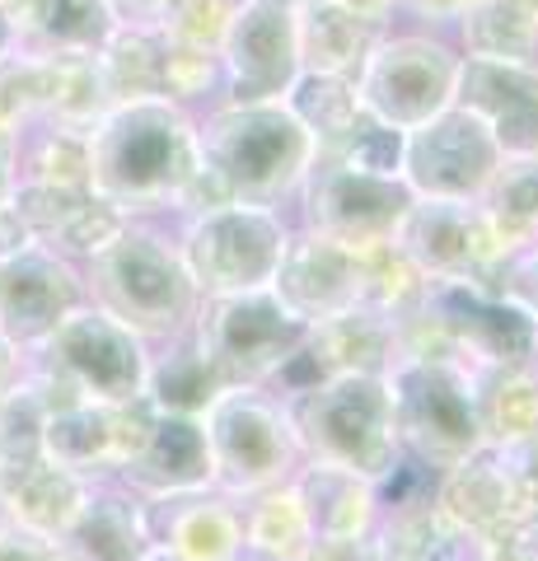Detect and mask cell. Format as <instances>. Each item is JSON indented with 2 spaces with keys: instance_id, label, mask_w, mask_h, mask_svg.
Here are the masks:
<instances>
[{
  "instance_id": "cell-1",
  "label": "cell",
  "mask_w": 538,
  "mask_h": 561,
  "mask_svg": "<svg viewBox=\"0 0 538 561\" xmlns=\"http://www.w3.org/2000/svg\"><path fill=\"white\" fill-rule=\"evenodd\" d=\"M193 173V131L173 99L113 103L90 131V183L103 197H154Z\"/></svg>"
},
{
  "instance_id": "cell-2",
  "label": "cell",
  "mask_w": 538,
  "mask_h": 561,
  "mask_svg": "<svg viewBox=\"0 0 538 561\" xmlns=\"http://www.w3.org/2000/svg\"><path fill=\"white\" fill-rule=\"evenodd\" d=\"M463 51L436 28H385L370 47L366 66L356 70V90L366 113L393 122L398 131L422 127L426 117L445 113L459 94Z\"/></svg>"
},
{
  "instance_id": "cell-3",
  "label": "cell",
  "mask_w": 538,
  "mask_h": 561,
  "mask_svg": "<svg viewBox=\"0 0 538 561\" xmlns=\"http://www.w3.org/2000/svg\"><path fill=\"white\" fill-rule=\"evenodd\" d=\"M206 169L234 192H272L309 164L314 136L286 103H230L202 131Z\"/></svg>"
},
{
  "instance_id": "cell-4",
  "label": "cell",
  "mask_w": 538,
  "mask_h": 561,
  "mask_svg": "<svg viewBox=\"0 0 538 561\" xmlns=\"http://www.w3.org/2000/svg\"><path fill=\"white\" fill-rule=\"evenodd\" d=\"M501 164H506V154H501L496 136L482 127V117H473L463 103H449L445 113L426 117L422 127L403 136L398 179L431 202H463L488 187Z\"/></svg>"
},
{
  "instance_id": "cell-5",
  "label": "cell",
  "mask_w": 538,
  "mask_h": 561,
  "mask_svg": "<svg viewBox=\"0 0 538 561\" xmlns=\"http://www.w3.org/2000/svg\"><path fill=\"white\" fill-rule=\"evenodd\" d=\"M295 5L286 0H239L220 38V76L230 103H282L300 76Z\"/></svg>"
},
{
  "instance_id": "cell-6",
  "label": "cell",
  "mask_w": 538,
  "mask_h": 561,
  "mask_svg": "<svg viewBox=\"0 0 538 561\" xmlns=\"http://www.w3.org/2000/svg\"><path fill=\"white\" fill-rule=\"evenodd\" d=\"M76 276L71 267L43 249L38 239L0 257V337L14 346L43 342L66 313L76 309Z\"/></svg>"
},
{
  "instance_id": "cell-7",
  "label": "cell",
  "mask_w": 538,
  "mask_h": 561,
  "mask_svg": "<svg viewBox=\"0 0 538 561\" xmlns=\"http://www.w3.org/2000/svg\"><path fill=\"white\" fill-rule=\"evenodd\" d=\"M482 127L496 136L501 154H538V61H482L463 57L459 94Z\"/></svg>"
},
{
  "instance_id": "cell-8",
  "label": "cell",
  "mask_w": 538,
  "mask_h": 561,
  "mask_svg": "<svg viewBox=\"0 0 538 561\" xmlns=\"http://www.w3.org/2000/svg\"><path fill=\"white\" fill-rule=\"evenodd\" d=\"M57 360L71 370L80 383H90L94 393L123 398L136 389V375H141V360H136V346L123 328H113L99 313H66V319L47 332Z\"/></svg>"
},
{
  "instance_id": "cell-9",
  "label": "cell",
  "mask_w": 538,
  "mask_h": 561,
  "mask_svg": "<svg viewBox=\"0 0 538 561\" xmlns=\"http://www.w3.org/2000/svg\"><path fill=\"white\" fill-rule=\"evenodd\" d=\"M20 47L47 57H94L123 24L113 0H14Z\"/></svg>"
},
{
  "instance_id": "cell-10",
  "label": "cell",
  "mask_w": 538,
  "mask_h": 561,
  "mask_svg": "<svg viewBox=\"0 0 538 561\" xmlns=\"http://www.w3.org/2000/svg\"><path fill=\"white\" fill-rule=\"evenodd\" d=\"M385 28L389 24H375L366 14L337 5V0H300L295 5V43H300L305 70L356 76Z\"/></svg>"
},
{
  "instance_id": "cell-11",
  "label": "cell",
  "mask_w": 538,
  "mask_h": 561,
  "mask_svg": "<svg viewBox=\"0 0 538 561\" xmlns=\"http://www.w3.org/2000/svg\"><path fill=\"white\" fill-rule=\"evenodd\" d=\"M103 272H108L113 290L141 313L173 309V300H179V290H183V276L173 267V257L160 249V243L136 239V234H117L108 243Z\"/></svg>"
},
{
  "instance_id": "cell-12",
  "label": "cell",
  "mask_w": 538,
  "mask_h": 561,
  "mask_svg": "<svg viewBox=\"0 0 538 561\" xmlns=\"http://www.w3.org/2000/svg\"><path fill=\"white\" fill-rule=\"evenodd\" d=\"M103 90L113 103L160 94L164 76V33L154 24H117L113 38L94 51Z\"/></svg>"
},
{
  "instance_id": "cell-13",
  "label": "cell",
  "mask_w": 538,
  "mask_h": 561,
  "mask_svg": "<svg viewBox=\"0 0 538 561\" xmlns=\"http://www.w3.org/2000/svg\"><path fill=\"white\" fill-rule=\"evenodd\" d=\"M197 249L225 276H253L276 253V225L267 216H257V210L230 206L206 216V225L197 230Z\"/></svg>"
},
{
  "instance_id": "cell-14",
  "label": "cell",
  "mask_w": 538,
  "mask_h": 561,
  "mask_svg": "<svg viewBox=\"0 0 538 561\" xmlns=\"http://www.w3.org/2000/svg\"><path fill=\"white\" fill-rule=\"evenodd\" d=\"M459 51L482 61H534L538 57V24L519 0H478L455 24Z\"/></svg>"
},
{
  "instance_id": "cell-15",
  "label": "cell",
  "mask_w": 538,
  "mask_h": 561,
  "mask_svg": "<svg viewBox=\"0 0 538 561\" xmlns=\"http://www.w3.org/2000/svg\"><path fill=\"white\" fill-rule=\"evenodd\" d=\"M282 103L300 117V127L309 136H342L360 113H366L356 80L352 76H328V70H300Z\"/></svg>"
},
{
  "instance_id": "cell-16",
  "label": "cell",
  "mask_w": 538,
  "mask_h": 561,
  "mask_svg": "<svg viewBox=\"0 0 538 561\" xmlns=\"http://www.w3.org/2000/svg\"><path fill=\"white\" fill-rule=\"evenodd\" d=\"M323 202L333 206V216L342 225H389L393 216H403L412 206V187L403 179H385V173L342 164L333 179H328Z\"/></svg>"
},
{
  "instance_id": "cell-17",
  "label": "cell",
  "mask_w": 538,
  "mask_h": 561,
  "mask_svg": "<svg viewBox=\"0 0 538 561\" xmlns=\"http://www.w3.org/2000/svg\"><path fill=\"white\" fill-rule=\"evenodd\" d=\"M239 10V0H169L160 14L164 43L173 47H202V51H220V38L230 28Z\"/></svg>"
},
{
  "instance_id": "cell-18",
  "label": "cell",
  "mask_w": 538,
  "mask_h": 561,
  "mask_svg": "<svg viewBox=\"0 0 538 561\" xmlns=\"http://www.w3.org/2000/svg\"><path fill=\"white\" fill-rule=\"evenodd\" d=\"M24 183H43V187H80L90 183V136L61 127H47L43 131V146L38 154L28 160V169L20 173Z\"/></svg>"
},
{
  "instance_id": "cell-19",
  "label": "cell",
  "mask_w": 538,
  "mask_h": 561,
  "mask_svg": "<svg viewBox=\"0 0 538 561\" xmlns=\"http://www.w3.org/2000/svg\"><path fill=\"white\" fill-rule=\"evenodd\" d=\"M43 449V416L33 408V398L24 389H10L0 398V468L28 463Z\"/></svg>"
},
{
  "instance_id": "cell-20",
  "label": "cell",
  "mask_w": 538,
  "mask_h": 561,
  "mask_svg": "<svg viewBox=\"0 0 538 561\" xmlns=\"http://www.w3.org/2000/svg\"><path fill=\"white\" fill-rule=\"evenodd\" d=\"M197 454H202L197 431L187 426V421H164L160 435H154V445H150V463L160 468V472H173V478H183V472L197 468Z\"/></svg>"
},
{
  "instance_id": "cell-21",
  "label": "cell",
  "mask_w": 538,
  "mask_h": 561,
  "mask_svg": "<svg viewBox=\"0 0 538 561\" xmlns=\"http://www.w3.org/2000/svg\"><path fill=\"white\" fill-rule=\"evenodd\" d=\"M449 305H455V309L463 313V323H473V328H488L496 346L519 351V346L529 342L525 319H519V313H511V309H482L478 300H463V295H455V300H449Z\"/></svg>"
},
{
  "instance_id": "cell-22",
  "label": "cell",
  "mask_w": 538,
  "mask_h": 561,
  "mask_svg": "<svg viewBox=\"0 0 538 561\" xmlns=\"http://www.w3.org/2000/svg\"><path fill=\"white\" fill-rule=\"evenodd\" d=\"M276 332H282L276 313L263 309V305H253V309H234L230 313V328H225V337H230L234 351H249V346H257L263 337H276Z\"/></svg>"
},
{
  "instance_id": "cell-23",
  "label": "cell",
  "mask_w": 538,
  "mask_h": 561,
  "mask_svg": "<svg viewBox=\"0 0 538 561\" xmlns=\"http://www.w3.org/2000/svg\"><path fill=\"white\" fill-rule=\"evenodd\" d=\"M478 0H398V10L412 14L422 28H445V24H459Z\"/></svg>"
},
{
  "instance_id": "cell-24",
  "label": "cell",
  "mask_w": 538,
  "mask_h": 561,
  "mask_svg": "<svg viewBox=\"0 0 538 561\" xmlns=\"http://www.w3.org/2000/svg\"><path fill=\"white\" fill-rule=\"evenodd\" d=\"M160 389H164V402L187 408V402H197V393H202V375L193 370V365H173V370H164Z\"/></svg>"
},
{
  "instance_id": "cell-25",
  "label": "cell",
  "mask_w": 538,
  "mask_h": 561,
  "mask_svg": "<svg viewBox=\"0 0 538 561\" xmlns=\"http://www.w3.org/2000/svg\"><path fill=\"white\" fill-rule=\"evenodd\" d=\"M14 183H20V131L0 127V206L10 202Z\"/></svg>"
},
{
  "instance_id": "cell-26",
  "label": "cell",
  "mask_w": 538,
  "mask_h": 561,
  "mask_svg": "<svg viewBox=\"0 0 538 561\" xmlns=\"http://www.w3.org/2000/svg\"><path fill=\"white\" fill-rule=\"evenodd\" d=\"M0 561H47L43 548L20 529H0Z\"/></svg>"
},
{
  "instance_id": "cell-27",
  "label": "cell",
  "mask_w": 538,
  "mask_h": 561,
  "mask_svg": "<svg viewBox=\"0 0 538 561\" xmlns=\"http://www.w3.org/2000/svg\"><path fill=\"white\" fill-rule=\"evenodd\" d=\"M164 5L169 0H113V10L123 24H160Z\"/></svg>"
},
{
  "instance_id": "cell-28",
  "label": "cell",
  "mask_w": 538,
  "mask_h": 561,
  "mask_svg": "<svg viewBox=\"0 0 538 561\" xmlns=\"http://www.w3.org/2000/svg\"><path fill=\"white\" fill-rule=\"evenodd\" d=\"M337 5L366 14V20H375V24H389L393 14H398V0H337Z\"/></svg>"
},
{
  "instance_id": "cell-29",
  "label": "cell",
  "mask_w": 538,
  "mask_h": 561,
  "mask_svg": "<svg viewBox=\"0 0 538 561\" xmlns=\"http://www.w3.org/2000/svg\"><path fill=\"white\" fill-rule=\"evenodd\" d=\"M14 47H20V24H14V5H10V0H0V57H10Z\"/></svg>"
},
{
  "instance_id": "cell-30",
  "label": "cell",
  "mask_w": 538,
  "mask_h": 561,
  "mask_svg": "<svg viewBox=\"0 0 538 561\" xmlns=\"http://www.w3.org/2000/svg\"><path fill=\"white\" fill-rule=\"evenodd\" d=\"M10 375H14V342L0 337V398L10 393Z\"/></svg>"
},
{
  "instance_id": "cell-31",
  "label": "cell",
  "mask_w": 538,
  "mask_h": 561,
  "mask_svg": "<svg viewBox=\"0 0 538 561\" xmlns=\"http://www.w3.org/2000/svg\"><path fill=\"white\" fill-rule=\"evenodd\" d=\"M519 5H525V10H529V20L538 24V0H519Z\"/></svg>"
},
{
  "instance_id": "cell-32",
  "label": "cell",
  "mask_w": 538,
  "mask_h": 561,
  "mask_svg": "<svg viewBox=\"0 0 538 561\" xmlns=\"http://www.w3.org/2000/svg\"><path fill=\"white\" fill-rule=\"evenodd\" d=\"M10 5H14V0H10Z\"/></svg>"
}]
</instances>
